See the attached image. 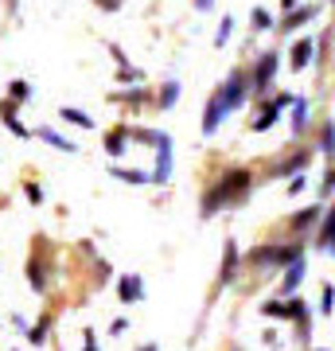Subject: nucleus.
Instances as JSON below:
<instances>
[{
    "instance_id": "obj_1",
    "label": "nucleus",
    "mask_w": 335,
    "mask_h": 351,
    "mask_svg": "<svg viewBox=\"0 0 335 351\" xmlns=\"http://www.w3.org/2000/svg\"><path fill=\"white\" fill-rule=\"evenodd\" d=\"M249 191H253V172H249V168H226L214 184H207L199 211H203V219H211V215H219L223 207H238V203H246Z\"/></svg>"
},
{
    "instance_id": "obj_2",
    "label": "nucleus",
    "mask_w": 335,
    "mask_h": 351,
    "mask_svg": "<svg viewBox=\"0 0 335 351\" xmlns=\"http://www.w3.org/2000/svg\"><path fill=\"white\" fill-rule=\"evenodd\" d=\"M304 258V242H265L246 254V265L253 269H288L293 262Z\"/></svg>"
},
{
    "instance_id": "obj_3",
    "label": "nucleus",
    "mask_w": 335,
    "mask_h": 351,
    "mask_svg": "<svg viewBox=\"0 0 335 351\" xmlns=\"http://www.w3.org/2000/svg\"><path fill=\"white\" fill-rule=\"evenodd\" d=\"M261 313L269 316V320H285V324H297L300 316H308L312 308L300 297H273V301L261 304Z\"/></svg>"
},
{
    "instance_id": "obj_4",
    "label": "nucleus",
    "mask_w": 335,
    "mask_h": 351,
    "mask_svg": "<svg viewBox=\"0 0 335 351\" xmlns=\"http://www.w3.org/2000/svg\"><path fill=\"white\" fill-rule=\"evenodd\" d=\"M277 66H281V55L277 51H265V55H258V63H253V75H249V94L253 98H261L265 90H269V82H273Z\"/></svg>"
},
{
    "instance_id": "obj_5",
    "label": "nucleus",
    "mask_w": 335,
    "mask_h": 351,
    "mask_svg": "<svg viewBox=\"0 0 335 351\" xmlns=\"http://www.w3.org/2000/svg\"><path fill=\"white\" fill-rule=\"evenodd\" d=\"M219 94H223V101H226V110L234 113L242 101L249 98V78H246V71H230L226 75V82L219 86Z\"/></svg>"
},
{
    "instance_id": "obj_6",
    "label": "nucleus",
    "mask_w": 335,
    "mask_h": 351,
    "mask_svg": "<svg viewBox=\"0 0 335 351\" xmlns=\"http://www.w3.org/2000/svg\"><path fill=\"white\" fill-rule=\"evenodd\" d=\"M226 117H230V110H226L223 94L214 90L211 98H207V110H203V133H207V137H214V133H219V125H223Z\"/></svg>"
},
{
    "instance_id": "obj_7",
    "label": "nucleus",
    "mask_w": 335,
    "mask_h": 351,
    "mask_svg": "<svg viewBox=\"0 0 335 351\" xmlns=\"http://www.w3.org/2000/svg\"><path fill=\"white\" fill-rule=\"evenodd\" d=\"M320 254H327V258H335V207H327L320 219V226H316V242H312Z\"/></svg>"
},
{
    "instance_id": "obj_8",
    "label": "nucleus",
    "mask_w": 335,
    "mask_h": 351,
    "mask_svg": "<svg viewBox=\"0 0 335 351\" xmlns=\"http://www.w3.org/2000/svg\"><path fill=\"white\" fill-rule=\"evenodd\" d=\"M172 180V137L164 133L156 145V168H152V184H168Z\"/></svg>"
},
{
    "instance_id": "obj_9",
    "label": "nucleus",
    "mask_w": 335,
    "mask_h": 351,
    "mask_svg": "<svg viewBox=\"0 0 335 351\" xmlns=\"http://www.w3.org/2000/svg\"><path fill=\"white\" fill-rule=\"evenodd\" d=\"M238 265H242V250H238V242L230 239L226 242V250H223V265H219V285H234Z\"/></svg>"
},
{
    "instance_id": "obj_10",
    "label": "nucleus",
    "mask_w": 335,
    "mask_h": 351,
    "mask_svg": "<svg viewBox=\"0 0 335 351\" xmlns=\"http://www.w3.org/2000/svg\"><path fill=\"white\" fill-rule=\"evenodd\" d=\"M320 219H323V203H308V207H300V211L288 219V226H293V234H304L312 226H320Z\"/></svg>"
},
{
    "instance_id": "obj_11",
    "label": "nucleus",
    "mask_w": 335,
    "mask_h": 351,
    "mask_svg": "<svg viewBox=\"0 0 335 351\" xmlns=\"http://www.w3.org/2000/svg\"><path fill=\"white\" fill-rule=\"evenodd\" d=\"M312 55H316V36H304L293 43V51H288V66L293 71H304V66L312 63Z\"/></svg>"
},
{
    "instance_id": "obj_12",
    "label": "nucleus",
    "mask_w": 335,
    "mask_h": 351,
    "mask_svg": "<svg viewBox=\"0 0 335 351\" xmlns=\"http://www.w3.org/2000/svg\"><path fill=\"white\" fill-rule=\"evenodd\" d=\"M117 297H121V304L145 301V281H140V274H125L121 281H117Z\"/></svg>"
},
{
    "instance_id": "obj_13",
    "label": "nucleus",
    "mask_w": 335,
    "mask_h": 351,
    "mask_svg": "<svg viewBox=\"0 0 335 351\" xmlns=\"http://www.w3.org/2000/svg\"><path fill=\"white\" fill-rule=\"evenodd\" d=\"M0 121H4V125L12 129V133H16V137H20V141L36 137V129H27L24 121L16 117V101H0Z\"/></svg>"
},
{
    "instance_id": "obj_14",
    "label": "nucleus",
    "mask_w": 335,
    "mask_h": 351,
    "mask_svg": "<svg viewBox=\"0 0 335 351\" xmlns=\"http://www.w3.org/2000/svg\"><path fill=\"white\" fill-rule=\"evenodd\" d=\"M312 152H316V149H312ZM312 152H308V149L293 152V156H288V160H281V164H277V172H273V176H288V180H293V176H300V172H304V168H308Z\"/></svg>"
},
{
    "instance_id": "obj_15",
    "label": "nucleus",
    "mask_w": 335,
    "mask_h": 351,
    "mask_svg": "<svg viewBox=\"0 0 335 351\" xmlns=\"http://www.w3.org/2000/svg\"><path fill=\"white\" fill-rule=\"evenodd\" d=\"M304 269H308V265H304V258L288 265V269H285V277H281V297H297L300 281H304Z\"/></svg>"
},
{
    "instance_id": "obj_16",
    "label": "nucleus",
    "mask_w": 335,
    "mask_h": 351,
    "mask_svg": "<svg viewBox=\"0 0 335 351\" xmlns=\"http://www.w3.org/2000/svg\"><path fill=\"white\" fill-rule=\"evenodd\" d=\"M281 113H285V110H277L273 101H265V106H261V113L249 121V129H253V133H269V129L281 121Z\"/></svg>"
},
{
    "instance_id": "obj_17",
    "label": "nucleus",
    "mask_w": 335,
    "mask_h": 351,
    "mask_svg": "<svg viewBox=\"0 0 335 351\" xmlns=\"http://www.w3.org/2000/svg\"><path fill=\"white\" fill-rule=\"evenodd\" d=\"M316 152L323 160H335V121H320V137H316Z\"/></svg>"
},
{
    "instance_id": "obj_18",
    "label": "nucleus",
    "mask_w": 335,
    "mask_h": 351,
    "mask_svg": "<svg viewBox=\"0 0 335 351\" xmlns=\"http://www.w3.org/2000/svg\"><path fill=\"white\" fill-rule=\"evenodd\" d=\"M316 20V4H300L297 12H288L285 20H281V32H297V27L312 24Z\"/></svg>"
},
{
    "instance_id": "obj_19",
    "label": "nucleus",
    "mask_w": 335,
    "mask_h": 351,
    "mask_svg": "<svg viewBox=\"0 0 335 351\" xmlns=\"http://www.w3.org/2000/svg\"><path fill=\"white\" fill-rule=\"evenodd\" d=\"M27 285L36 289V293H47V265L39 262L36 254L27 258Z\"/></svg>"
},
{
    "instance_id": "obj_20",
    "label": "nucleus",
    "mask_w": 335,
    "mask_h": 351,
    "mask_svg": "<svg viewBox=\"0 0 335 351\" xmlns=\"http://www.w3.org/2000/svg\"><path fill=\"white\" fill-rule=\"evenodd\" d=\"M125 145H129V125H117V129H110V133H106V152H110L113 160H117V156H125Z\"/></svg>"
},
{
    "instance_id": "obj_21",
    "label": "nucleus",
    "mask_w": 335,
    "mask_h": 351,
    "mask_svg": "<svg viewBox=\"0 0 335 351\" xmlns=\"http://www.w3.org/2000/svg\"><path fill=\"white\" fill-rule=\"evenodd\" d=\"M36 137H39V141H47V145H55L59 152H78V145H75V141H66L62 133H55L51 125H39V129H36Z\"/></svg>"
},
{
    "instance_id": "obj_22",
    "label": "nucleus",
    "mask_w": 335,
    "mask_h": 351,
    "mask_svg": "<svg viewBox=\"0 0 335 351\" xmlns=\"http://www.w3.org/2000/svg\"><path fill=\"white\" fill-rule=\"evenodd\" d=\"M312 129V113H308V98H297V106H293V133H308Z\"/></svg>"
},
{
    "instance_id": "obj_23",
    "label": "nucleus",
    "mask_w": 335,
    "mask_h": 351,
    "mask_svg": "<svg viewBox=\"0 0 335 351\" xmlns=\"http://www.w3.org/2000/svg\"><path fill=\"white\" fill-rule=\"evenodd\" d=\"M117 180H125V184H133V188H140V184H152V172H140V168H121V164H113L110 168Z\"/></svg>"
},
{
    "instance_id": "obj_24",
    "label": "nucleus",
    "mask_w": 335,
    "mask_h": 351,
    "mask_svg": "<svg viewBox=\"0 0 335 351\" xmlns=\"http://www.w3.org/2000/svg\"><path fill=\"white\" fill-rule=\"evenodd\" d=\"M4 94H8V101H16V106H24V101L36 98V94H32V86H27L24 78H12V82L4 86Z\"/></svg>"
},
{
    "instance_id": "obj_25",
    "label": "nucleus",
    "mask_w": 335,
    "mask_h": 351,
    "mask_svg": "<svg viewBox=\"0 0 335 351\" xmlns=\"http://www.w3.org/2000/svg\"><path fill=\"white\" fill-rule=\"evenodd\" d=\"M59 117L62 121H71V125H78V129H94V117H90L86 110H75V106H62Z\"/></svg>"
},
{
    "instance_id": "obj_26",
    "label": "nucleus",
    "mask_w": 335,
    "mask_h": 351,
    "mask_svg": "<svg viewBox=\"0 0 335 351\" xmlns=\"http://www.w3.org/2000/svg\"><path fill=\"white\" fill-rule=\"evenodd\" d=\"M175 101H179V82L172 78V82H164L160 94H156V110H172Z\"/></svg>"
},
{
    "instance_id": "obj_27",
    "label": "nucleus",
    "mask_w": 335,
    "mask_h": 351,
    "mask_svg": "<svg viewBox=\"0 0 335 351\" xmlns=\"http://www.w3.org/2000/svg\"><path fill=\"white\" fill-rule=\"evenodd\" d=\"M47 328H51V316H43V320H39L36 328H27V343H32V348H39V343H47Z\"/></svg>"
},
{
    "instance_id": "obj_28",
    "label": "nucleus",
    "mask_w": 335,
    "mask_h": 351,
    "mask_svg": "<svg viewBox=\"0 0 335 351\" xmlns=\"http://www.w3.org/2000/svg\"><path fill=\"white\" fill-rule=\"evenodd\" d=\"M249 24H253V32H269V27H273V16L265 12V8H253V12H249Z\"/></svg>"
},
{
    "instance_id": "obj_29",
    "label": "nucleus",
    "mask_w": 335,
    "mask_h": 351,
    "mask_svg": "<svg viewBox=\"0 0 335 351\" xmlns=\"http://www.w3.org/2000/svg\"><path fill=\"white\" fill-rule=\"evenodd\" d=\"M335 313V285H323L320 289V316H332Z\"/></svg>"
},
{
    "instance_id": "obj_30",
    "label": "nucleus",
    "mask_w": 335,
    "mask_h": 351,
    "mask_svg": "<svg viewBox=\"0 0 335 351\" xmlns=\"http://www.w3.org/2000/svg\"><path fill=\"white\" fill-rule=\"evenodd\" d=\"M230 32H234V20H230V16H223V24H219V32H214V47L230 43Z\"/></svg>"
},
{
    "instance_id": "obj_31",
    "label": "nucleus",
    "mask_w": 335,
    "mask_h": 351,
    "mask_svg": "<svg viewBox=\"0 0 335 351\" xmlns=\"http://www.w3.org/2000/svg\"><path fill=\"white\" fill-rule=\"evenodd\" d=\"M320 195L327 199V195H335V164L323 172V180H320Z\"/></svg>"
},
{
    "instance_id": "obj_32",
    "label": "nucleus",
    "mask_w": 335,
    "mask_h": 351,
    "mask_svg": "<svg viewBox=\"0 0 335 351\" xmlns=\"http://www.w3.org/2000/svg\"><path fill=\"white\" fill-rule=\"evenodd\" d=\"M24 195H27V199H32V203H36V207H39V203H43V199H47V195H43V188H39L36 180H27V184H24Z\"/></svg>"
},
{
    "instance_id": "obj_33",
    "label": "nucleus",
    "mask_w": 335,
    "mask_h": 351,
    "mask_svg": "<svg viewBox=\"0 0 335 351\" xmlns=\"http://www.w3.org/2000/svg\"><path fill=\"white\" fill-rule=\"evenodd\" d=\"M140 78L145 75H140L137 66H117V82H140Z\"/></svg>"
},
{
    "instance_id": "obj_34",
    "label": "nucleus",
    "mask_w": 335,
    "mask_h": 351,
    "mask_svg": "<svg viewBox=\"0 0 335 351\" xmlns=\"http://www.w3.org/2000/svg\"><path fill=\"white\" fill-rule=\"evenodd\" d=\"M308 336H312V313H308V316H300V320H297V339L304 343Z\"/></svg>"
},
{
    "instance_id": "obj_35",
    "label": "nucleus",
    "mask_w": 335,
    "mask_h": 351,
    "mask_svg": "<svg viewBox=\"0 0 335 351\" xmlns=\"http://www.w3.org/2000/svg\"><path fill=\"white\" fill-rule=\"evenodd\" d=\"M304 188H308V176H293L288 180V195H300Z\"/></svg>"
},
{
    "instance_id": "obj_36",
    "label": "nucleus",
    "mask_w": 335,
    "mask_h": 351,
    "mask_svg": "<svg viewBox=\"0 0 335 351\" xmlns=\"http://www.w3.org/2000/svg\"><path fill=\"white\" fill-rule=\"evenodd\" d=\"M277 106V110H288V106H297V94H277V98H269Z\"/></svg>"
},
{
    "instance_id": "obj_37",
    "label": "nucleus",
    "mask_w": 335,
    "mask_h": 351,
    "mask_svg": "<svg viewBox=\"0 0 335 351\" xmlns=\"http://www.w3.org/2000/svg\"><path fill=\"white\" fill-rule=\"evenodd\" d=\"M82 351H101L98 339H94V328H86V332H82Z\"/></svg>"
},
{
    "instance_id": "obj_38",
    "label": "nucleus",
    "mask_w": 335,
    "mask_h": 351,
    "mask_svg": "<svg viewBox=\"0 0 335 351\" xmlns=\"http://www.w3.org/2000/svg\"><path fill=\"white\" fill-rule=\"evenodd\" d=\"M125 328H129V320H125V316H117V320L110 324V336H121Z\"/></svg>"
},
{
    "instance_id": "obj_39",
    "label": "nucleus",
    "mask_w": 335,
    "mask_h": 351,
    "mask_svg": "<svg viewBox=\"0 0 335 351\" xmlns=\"http://www.w3.org/2000/svg\"><path fill=\"white\" fill-rule=\"evenodd\" d=\"M110 55H113V59H117V66H129V59H125V51L117 47V43H110Z\"/></svg>"
},
{
    "instance_id": "obj_40",
    "label": "nucleus",
    "mask_w": 335,
    "mask_h": 351,
    "mask_svg": "<svg viewBox=\"0 0 335 351\" xmlns=\"http://www.w3.org/2000/svg\"><path fill=\"white\" fill-rule=\"evenodd\" d=\"M98 4H101V8H106V12H117V8H121L125 0H98Z\"/></svg>"
},
{
    "instance_id": "obj_41",
    "label": "nucleus",
    "mask_w": 335,
    "mask_h": 351,
    "mask_svg": "<svg viewBox=\"0 0 335 351\" xmlns=\"http://www.w3.org/2000/svg\"><path fill=\"white\" fill-rule=\"evenodd\" d=\"M281 8H285V16H288V12H297L300 4H297V0H281Z\"/></svg>"
},
{
    "instance_id": "obj_42",
    "label": "nucleus",
    "mask_w": 335,
    "mask_h": 351,
    "mask_svg": "<svg viewBox=\"0 0 335 351\" xmlns=\"http://www.w3.org/2000/svg\"><path fill=\"white\" fill-rule=\"evenodd\" d=\"M211 4H214V0H195V8H199V12H207Z\"/></svg>"
},
{
    "instance_id": "obj_43",
    "label": "nucleus",
    "mask_w": 335,
    "mask_h": 351,
    "mask_svg": "<svg viewBox=\"0 0 335 351\" xmlns=\"http://www.w3.org/2000/svg\"><path fill=\"white\" fill-rule=\"evenodd\" d=\"M137 351H160V348H156V343H145V348H137Z\"/></svg>"
},
{
    "instance_id": "obj_44",
    "label": "nucleus",
    "mask_w": 335,
    "mask_h": 351,
    "mask_svg": "<svg viewBox=\"0 0 335 351\" xmlns=\"http://www.w3.org/2000/svg\"><path fill=\"white\" fill-rule=\"evenodd\" d=\"M316 351H327V348H316Z\"/></svg>"
}]
</instances>
